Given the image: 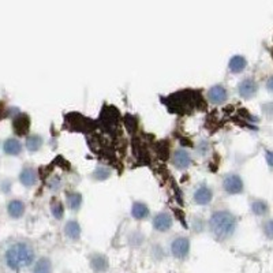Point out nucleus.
Here are the masks:
<instances>
[{
	"label": "nucleus",
	"instance_id": "nucleus-7",
	"mask_svg": "<svg viewBox=\"0 0 273 273\" xmlns=\"http://www.w3.org/2000/svg\"><path fill=\"white\" fill-rule=\"evenodd\" d=\"M153 227L156 231L166 232L172 227V217L171 214H168L167 212H161L157 213L153 219Z\"/></svg>",
	"mask_w": 273,
	"mask_h": 273
},
{
	"label": "nucleus",
	"instance_id": "nucleus-8",
	"mask_svg": "<svg viewBox=\"0 0 273 273\" xmlns=\"http://www.w3.org/2000/svg\"><path fill=\"white\" fill-rule=\"evenodd\" d=\"M213 198V191L206 184H202L194 193V201L198 205H208Z\"/></svg>",
	"mask_w": 273,
	"mask_h": 273
},
{
	"label": "nucleus",
	"instance_id": "nucleus-5",
	"mask_svg": "<svg viewBox=\"0 0 273 273\" xmlns=\"http://www.w3.org/2000/svg\"><path fill=\"white\" fill-rule=\"evenodd\" d=\"M257 90H258V85L253 78H244L243 81H240V83L238 85V93L243 99L254 97Z\"/></svg>",
	"mask_w": 273,
	"mask_h": 273
},
{
	"label": "nucleus",
	"instance_id": "nucleus-10",
	"mask_svg": "<svg viewBox=\"0 0 273 273\" xmlns=\"http://www.w3.org/2000/svg\"><path fill=\"white\" fill-rule=\"evenodd\" d=\"M19 180H21V183L26 186V187H32V186H34L37 182V172L34 168H32V167H26L22 170V172L19 175Z\"/></svg>",
	"mask_w": 273,
	"mask_h": 273
},
{
	"label": "nucleus",
	"instance_id": "nucleus-26",
	"mask_svg": "<svg viewBox=\"0 0 273 273\" xmlns=\"http://www.w3.org/2000/svg\"><path fill=\"white\" fill-rule=\"evenodd\" d=\"M265 157H267V163L269 164V167H273V150H268Z\"/></svg>",
	"mask_w": 273,
	"mask_h": 273
},
{
	"label": "nucleus",
	"instance_id": "nucleus-6",
	"mask_svg": "<svg viewBox=\"0 0 273 273\" xmlns=\"http://www.w3.org/2000/svg\"><path fill=\"white\" fill-rule=\"evenodd\" d=\"M208 99L210 102H213L216 105H220L223 102H226L228 99V92L223 85H214L208 90Z\"/></svg>",
	"mask_w": 273,
	"mask_h": 273
},
{
	"label": "nucleus",
	"instance_id": "nucleus-18",
	"mask_svg": "<svg viewBox=\"0 0 273 273\" xmlns=\"http://www.w3.org/2000/svg\"><path fill=\"white\" fill-rule=\"evenodd\" d=\"M42 146V138L37 134H33V136H28L26 139V148L29 152H37L40 150V148Z\"/></svg>",
	"mask_w": 273,
	"mask_h": 273
},
{
	"label": "nucleus",
	"instance_id": "nucleus-17",
	"mask_svg": "<svg viewBox=\"0 0 273 273\" xmlns=\"http://www.w3.org/2000/svg\"><path fill=\"white\" fill-rule=\"evenodd\" d=\"M251 212L255 216H265L269 212V206H268V204L265 201L255 200V201L251 202Z\"/></svg>",
	"mask_w": 273,
	"mask_h": 273
},
{
	"label": "nucleus",
	"instance_id": "nucleus-1",
	"mask_svg": "<svg viewBox=\"0 0 273 273\" xmlns=\"http://www.w3.org/2000/svg\"><path fill=\"white\" fill-rule=\"evenodd\" d=\"M209 228L214 237L227 239L237 228V219L228 210H216L209 219Z\"/></svg>",
	"mask_w": 273,
	"mask_h": 273
},
{
	"label": "nucleus",
	"instance_id": "nucleus-3",
	"mask_svg": "<svg viewBox=\"0 0 273 273\" xmlns=\"http://www.w3.org/2000/svg\"><path fill=\"white\" fill-rule=\"evenodd\" d=\"M223 189L228 194H240L243 191V180L238 173H228L223 180Z\"/></svg>",
	"mask_w": 273,
	"mask_h": 273
},
{
	"label": "nucleus",
	"instance_id": "nucleus-21",
	"mask_svg": "<svg viewBox=\"0 0 273 273\" xmlns=\"http://www.w3.org/2000/svg\"><path fill=\"white\" fill-rule=\"evenodd\" d=\"M29 119H28V116H25V115H22V116H19V118H17L14 120V129H15L17 133H19V134L26 133V130L29 129Z\"/></svg>",
	"mask_w": 273,
	"mask_h": 273
},
{
	"label": "nucleus",
	"instance_id": "nucleus-22",
	"mask_svg": "<svg viewBox=\"0 0 273 273\" xmlns=\"http://www.w3.org/2000/svg\"><path fill=\"white\" fill-rule=\"evenodd\" d=\"M51 212H52V214H54V217L56 220L63 219V216H65V206H63V204L62 202H54L51 205Z\"/></svg>",
	"mask_w": 273,
	"mask_h": 273
},
{
	"label": "nucleus",
	"instance_id": "nucleus-27",
	"mask_svg": "<svg viewBox=\"0 0 273 273\" xmlns=\"http://www.w3.org/2000/svg\"><path fill=\"white\" fill-rule=\"evenodd\" d=\"M267 89L273 93V75L272 77H269V79L267 81Z\"/></svg>",
	"mask_w": 273,
	"mask_h": 273
},
{
	"label": "nucleus",
	"instance_id": "nucleus-4",
	"mask_svg": "<svg viewBox=\"0 0 273 273\" xmlns=\"http://www.w3.org/2000/svg\"><path fill=\"white\" fill-rule=\"evenodd\" d=\"M171 251L176 258H184L190 251V240L184 237H178L171 244Z\"/></svg>",
	"mask_w": 273,
	"mask_h": 273
},
{
	"label": "nucleus",
	"instance_id": "nucleus-12",
	"mask_svg": "<svg viewBox=\"0 0 273 273\" xmlns=\"http://www.w3.org/2000/svg\"><path fill=\"white\" fill-rule=\"evenodd\" d=\"M7 210H8V214L11 216L12 219H19L25 213V204L21 200H12V201L8 202Z\"/></svg>",
	"mask_w": 273,
	"mask_h": 273
},
{
	"label": "nucleus",
	"instance_id": "nucleus-15",
	"mask_svg": "<svg viewBox=\"0 0 273 273\" xmlns=\"http://www.w3.org/2000/svg\"><path fill=\"white\" fill-rule=\"evenodd\" d=\"M3 149H4V152H6L7 155L17 156L22 152V145H21V142H19L18 139L10 138V139H7L6 142H4Z\"/></svg>",
	"mask_w": 273,
	"mask_h": 273
},
{
	"label": "nucleus",
	"instance_id": "nucleus-14",
	"mask_svg": "<svg viewBox=\"0 0 273 273\" xmlns=\"http://www.w3.org/2000/svg\"><path fill=\"white\" fill-rule=\"evenodd\" d=\"M65 232L67 238H70L71 240H77L81 237V226L78 224L75 220H70L65 227Z\"/></svg>",
	"mask_w": 273,
	"mask_h": 273
},
{
	"label": "nucleus",
	"instance_id": "nucleus-23",
	"mask_svg": "<svg viewBox=\"0 0 273 273\" xmlns=\"http://www.w3.org/2000/svg\"><path fill=\"white\" fill-rule=\"evenodd\" d=\"M262 230H264V234H265V237L268 239H273V219L267 220L265 223H264V226H262Z\"/></svg>",
	"mask_w": 273,
	"mask_h": 273
},
{
	"label": "nucleus",
	"instance_id": "nucleus-13",
	"mask_svg": "<svg viewBox=\"0 0 273 273\" xmlns=\"http://www.w3.org/2000/svg\"><path fill=\"white\" fill-rule=\"evenodd\" d=\"M131 214L136 220H143L149 216V208L143 202H134L131 208Z\"/></svg>",
	"mask_w": 273,
	"mask_h": 273
},
{
	"label": "nucleus",
	"instance_id": "nucleus-16",
	"mask_svg": "<svg viewBox=\"0 0 273 273\" xmlns=\"http://www.w3.org/2000/svg\"><path fill=\"white\" fill-rule=\"evenodd\" d=\"M92 268L95 269L96 272H104L108 268V261L104 255L96 254L92 257Z\"/></svg>",
	"mask_w": 273,
	"mask_h": 273
},
{
	"label": "nucleus",
	"instance_id": "nucleus-2",
	"mask_svg": "<svg viewBox=\"0 0 273 273\" xmlns=\"http://www.w3.org/2000/svg\"><path fill=\"white\" fill-rule=\"evenodd\" d=\"M33 260H34V251L30 244L25 243V242L14 243L10 246V249L7 250L6 253L7 265L14 271H19V269L29 267Z\"/></svg>",
	"mask_w": 273,
	"mask_h": 273
},
{
	"label": "nucleus",
	"instance_id": "nucleus-20",
	"mask_svg": "<svg viewBox=\"0 0 273 273\" xmlns=\"http://www.w3.org/2000/svg\"><path fill=\"white\" fill-rule=\"evenodd\" d=\"M51 271H52V264H51V261L48 258H45V257H42V258H40L37 261L33 273H51Z\"/></svg>",
	"mask_w": 273,
	"mask_h": 273
},
{
	"label": "nucleus",
	"instance_id": "nucleus-24",
	"mask_svg": "<svg viewBox=\"0 0 273 273\" xmlns=\"http://www.w3.org/2000/svg\"><path fill=\"white\" fill-rule=\"evenodd\" d=\"M93 176L96 179H99V180H104V179H107L109 176V171H108L107 168H104V167H100V168L96 170Z\"/></svg>",
	"mask_w": 273,
	"mask_h": 273
},
{
	"label": "nucleus",
	"instance_id": "nucleus-9",
	"mask_svg": "<svg viewBox=\"0 0 273 273\" xmlns=\"http://www.w3.org/2000/svg\"><path fill=\"white\" fill-rule=\"evenodd\" d=\"M172 161L173 166L176 167V168H179V170H186L187 167L190 166L191 163L190 153H189L187 150H184V149H178V150L173 153Z\"/></svg>",
	"mask_w": 273,
	"mask_h": 273
},
{
	"label": "nucleus",
	"instance_id": "nucleus-25",
	"mask_svg": "<svg viewBox=\"0 0 273 273\" xmlns=\"http://www.w3.org/2000/svg\"><path fill=\"white\" fill-rule=\"evenodd\" d=\"M60 180L58 178H54L52 180H49V189H52V190H56L58 187H59Z\"/></svg>",
	"mask_w": 273,
	"mask_h": 273
},
{
	"label": "nucleus",
	"instance_id": "nucleus-11",
	"mask_svg": "<svg viewBox=\"0 0 273 273\" xmlns=\"http://www.w3.org/2000/svg\"><path fill=\"white\" fill-rule=\"evenodd\" d=\"M246 66H247L246 58L242 56V55H235V56H232L231 60H230L228 68H230V71L234 72V74H239V72H242L244 68H246Z\"/></svg>",
	"mask_w": 273,
	"mask_h": 273
},
{
	"label": "nucleus",
	"instance_id": "nucleus-19",
	"mask_svg": "<svg viewBox=\"0 0 273 273\" xmlns=\"http://www.w3.org/2000/svg\"><path fill=\"white\" fill-rule=\"evenodd\" d=\"M67 204L71 210H78L82 205V196L79 193H70L67 196Z\"/></svg>",
	"mask_w": 273,
	"mask_h": 273
}]
</instances>
